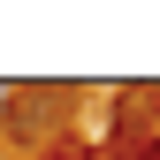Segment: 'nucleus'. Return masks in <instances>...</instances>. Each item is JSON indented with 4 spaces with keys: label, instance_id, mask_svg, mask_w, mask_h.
<instances>
[{
    "label": "nucleus",
    "instance_id": "f257e3e1",
    "mask_svg": "<svg viewBox=\"0 0 160 160\" xmlns=\"http://www.w3.org/2000/svg\"><path fill=\"white\" fill-rule=\"evenodd\" d=\"M15 122V84H0V130Z\"/></svg>",
    "mask_w": 160,
    "mask_h": 160
},
{
    "label": "nucleus",
    "instance_id": "f03ea898",
    "mask_svg": "<svg viewBox=\"0 0 160 160\" xmlns=\"http://www.w3.org/2000/svg\"><path fill=\"white\" fill-rule=\"evenodd\" d=\"M38 160H84V152H69V145H46V152H38Z\"/></svg>",
    "mask_w": 160,
    "mask_h": 160
}]
</instances>
